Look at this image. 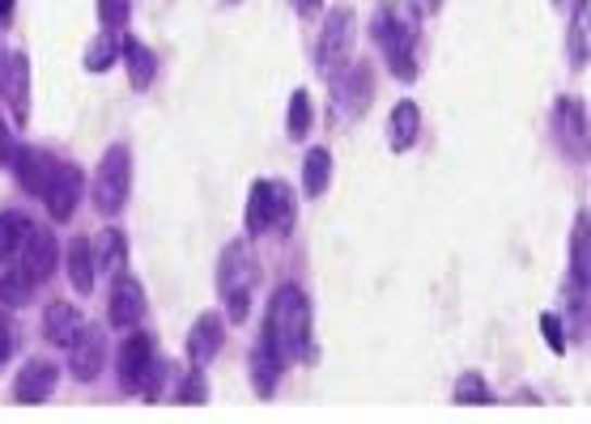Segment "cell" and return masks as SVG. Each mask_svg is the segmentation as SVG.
<instances>
[{
	"instance_id": "obj_1",
	"label": "cell",
	"mask_w": 591,
	"mask_h": 424,
	"mask_svg": "<svg viewBox=\"0 0 591 424\" xmlns=\"http://www.w3.org/2000/svg\"><path fill=\"white\" fill-rule=\"evenodd\" d=\"M370 39L388 60L395 81H417L422 73V13L408 0H379L370 17Z\"/></svg>"
},
{
	"instance_id": "obj_2",
	"label": "cell",
	"mask_w": 591,
	"mask_h": 424,
	"mask_svg": "<svg viewBox=\"0 0 591 424\" xmlns=\"http://www.w3.org/2000/svg\"><path fill=\"white\" fill-rule=\"evenodd\" d=\"M260 348H264L281 370L294 365L298 357H306V348H311V297H306L298 284H281V288L268 297Z\"/></svg>"
},
{
	"instance_id": "obj_3",
	"label": "cell",
	"mask_w": 591,
	"mask_h": 424,
	"mask_svg": "<svg viewBox=\"0 0 591 424\" xmlns=\"http://www.w3.org/2000/svg\"><path fill=\"white\" fill-rule=\"evenodd\" d=\"M255 288H260V259H255L251 242L247 237L226 242V250L217 255V297H222L230 323H247Z\"/></svg>"
},
{
	"instance_id": "obj_4",
	"label": "cell",
	"mask_w": 591,
	"mask_h": 424,
	"mask_svg": "<svg viewBox=\"0 0 591 424\" xmlns=\"http://www.w3.org/2000/svg\"><path fill=\"white\" fill-rule=\"evenodd\" d=\"M328 81H332V124L337 128L357 124L375 102V64L370 60H349L345 68L337 77H328Z\"/></svg>"
},
{
	"instance_id": "obj_5",
	"label": "cell",
	"mask_w": 591,
	"mask_h": 424,
	"mask_svg": "<svg viewBox=\"0 0 591 424\" xmlns=\"http://www.w3.org/2000/svg\"><path fill=\"white\" fill-rule=\"evenodd\" d=\"M128 195H133V153H128V144H111L99 157L90 200H95L99 217H120L128 208Z\"/></svg>"
},
{
	"instance_id": "obj_6",
	"label": "cell",
	"mask_w": 591,
	"mask_h": 424,
	"mask_svg": "<svg viewBox=\"0 0 591 424\" xmlns=\"http://www.w3.org/2000/svg\"><path fill=\"white\" fill-rule=\"evenodd\" d=\"M353 39H357V17L349 4H337L324 26H319V43H315V73L328 81L353 60Z\"/></svg>"
},
{
	"instance_id": "obj_7",
	"label": "cell",
	"mask_w": 591,
	"mask_h": 424,
	"mask_svg": "<svg viewBox=\"0 0 591 424\" xmlns=\"http://www.w3.org/2000/svg\"><path fill=\"white\" fill-rule=\"evenodd\" d=\"M588 106L579 98H557L553 102V144L562 149V157L588 166Z\"/></svg>"
},
{
	"instance_id": "obj_8",
	"label": "cell",
	"mask_w": 591,
	"mask_h": 424,
	"mask_svg": "<svg viewBox=\"0 0 591 424\" xmlns=\"http://www.w3.org/2000/svg\"><path fill=\"white\" fill-rule=\"evenodd\" d=\"M60 242L51 234L48 226H26V237H22V246H17V268L30 277L35 284H48L55 277V268H60Z\"/></svg>"
},
{
	"instance_id": "obj_9",
	"label": "cell",
	"mask_w": 591,
	"mask_h": 424,
	"mask_svg": "<svg viewBox=\"0 0 591 424\" xmlns=\"http://www.w3.org/2000/svg\"><path fill=\"white\" fill-rule=\"evenodd\" d=\"M141 319H146V284L133 272H115L111 293H106V327L133 331L141 327Z\"/></svg>"
},
{
	"instance_id": "obj_10",
	"label": "cell",
	"mask_w": 591,
	"mask_h": 424,
	"mask_svg": "<svg viewBox=\"0 0 591 424\" xmlns=\"http://www.w3.org/2000/svg\"><path fill=\"white\" fill-rule=\"evenodd\" d=\"M9 170H13V179L22 183L26 195H48L51 179H55V170H60V157L48 153V149H39V144H17L13 149V157H9Z\"/></svg>"
},
{
	"instance_id": "obj_11",
	"label": "cell",
	"mask_w": 591,
	"mask_h": 424,
	"mask_svg": "<svg viewBox=\"0 0 591 424\" xmlns=\"http://www.w3.org/2000/svg\"><path fill=\"white\" fill-rule=\"evenodd\" d=\"M81 195H86V175H81V166H77V162H60V170H55V179H51L48 195H43L48 217L55 226H68L73 213H77V204H81Z\"/></svg>"
},
{
	"instance_id": "obj_12",
	"label": "cell",
	"mask_w": 591,
	"mask_h": 424,
	"mask_svg": "<svg viewBox=\"0 0 591 424\" xmlns=\"http://www.w3.org/2000/svg\"><path fill=\"white\" fill-rule=\"evenodd\" d=\"M102 365H106V331L102 323H86L68 344V374L77 382H95L102 377Z\"/></svg>"
},
{
	"instance_id": "obj_13",
	"label": "cell",
	"mask_w": 591,
	"mask_h": 424,
	"mask_svg": "<svg viewBox=\"0 0 591 424\" xmlns=\"http://www.w3.org/2000/svg\"><path fill=\"white\" fill-rule=\"evenodd\" d=\"M153 357H158V348H153V339H149L146 331H133V335L120 344V352H115V377H120V386H124L128 395L141 390Z\"/></svg>"
},
{
	"instance_id": "obj_14",
	"label": "cell",
	"mask_w": 591,
	"mask_h": 424,
	"mask_svg": "<svg viewBox=\"0 0 591 424\" xmlns=\"http://www.w3.org/2000/svg\"><path fill=\"white\" fill-rule=\"evenodd\" d=\"M55 386H60V365L48 361V357H30L17 377H13V403H48L51 395H55Z\"/></svg>"
},
{
	"instance_id": "obj_15",
	"label": "cell",
	"mask_w": 591,
	"mask_h": 424,
	"mask_svg": "<svg viewBox=\"0 0 591 424\" xmlns=\"http://www.w3.org/2000/svg\"><path fill=\"white\" fill-rule=\"evenodd\" d=\"M222 344H226V314H217V310L197 314V323L188 331V361L192 365H209L222 352Z\"/></svg>"
},
{
	"instance_id": "obj_16",
	"label": "cell",
	"mask_w": 591,
	"mask_h": 424,
	"mask_svg": "<svg viewBox=\"0 0 591 424\" xmlns=\"http://www.w3.org/2000/svg\"><path fill=\"white\" fill-rule=\"evenodd\" d=\"M0 98L9 102L13 124H26V115H30V55H26V51H13V55H9V73H4Z\"/></svg>"
},
{
	"instance_id": "obj_17",
	"label": "cell",
	"mask_w": 591,
	"mask_h": 424,
	"mask_svg": "<svg viewBox=\"0 0 591 424\" xmlns=\"http://www.w3.org/2000/svg\"><path fill=\"white\" fill-rule=\"evenodd\" d=\"M268 188V234L290 237L298 226V191L286 179H264Z\"/></svg>"
},
{
	"instance_id": "obj_18",
	"label": "cell",
	"mask_w": 591,
	"mask_h": 424,
	"mask_svg": "<svg viewBox=\"0 0 591 424\" xmlns=\"http://www.w3.org/2000/svg\"><path fill=\"white\" fill-rule=\"evenodd\" d=\"M60 264L68 268V281H73V288H77L81 297L95 293L99 268H95V246H90V237H68V250L60 255Z\"/></svg>"
},
{
	"instance_id": "obj_19",
	"label": "cell",
	"mask_w": 591,
	"mask_h": 424,
	"mask_svg": "<svg viewBox=\"0 0 591 424\" xmlns=\"http://www.w3.org/2000/svg\"><path fill=\"white\" fill-rule=\"evenodd\" d=\"M422 137V106L413 98H400L392 106V119H388V149L392 153H408Z\"/></svg>"
},
{
	"instance_id": "obj_20",
	"label": "cell",
	"mask_w": 591,
	"mask_h": 424,
	"mask_svg": "<svg viewBox=\"0 0 591 424\" xmlns=\"http://www.w3.org/2000/svg\"><path fill=\"white\" fill-rule=\"evenodd\" d=\"M81 327H86V319H81V310L73 301H51L43 310V339L55 344V348H68Z\"/></svg>"
},
{
	"instance_id": "obj_21",
	"label": "cell",
	"mask_w": 591,
	"mask_h": 424,
	"mask_svg": "<svg viewBox=\"0 0 591 424\" xmlns=\"http://www.w3.org/2000/svg\"><path fill=\"white\" fill-rule=\"evenodd\" d=\"M120 60H124V68H128L133 90H149V86H153V77H158V55H153L137 35L120 39Z\"/></svg>"
},
{
	"instance_id": "obj_22",
	"label": "cell",
	"mask_w": 591,
	"mask_h": 424,
	"mask_svg": "<svg viewBox=\"0 0 591 424\" xmlns=\"http://www.w3.org/2000/svg\"><path fill=\"white\" fill-rule=\"evenodd\" d=\"M570 281L591 284V213L588 208H579V217H575V234H570Z\"/></svg>"
},
{
	"instance_id": "obj_23",
	"label": "cell",
	"mask_w": 591,
	"mask_h": 424,
	"mask_svg": "<svg viewBox=\"0 0 591 424\" xmlns=\"http://www.w3.org/2000/svg\"><path fill=\"white\" fill-rule=\"evenodd\" d=\"M332 183V153L324 144H311L306 157H302V195L306 200H319Z\"/></svg>"
},
{
	"instance_id": "obj_24",
	"label": "cell",
	"mask_w": 591,
	"mask_h": 424,
	"mask_svg": "<svg viewBox=\"0 0 591 424\" xmlns=\"http://www.w3.org/2000/svg\"><path fill=\"white\" fill-rule=\"evenodd\" d=\"M588 35H591V0H579L575 13H570V30H566V55H570V68L583 73L588 68Z\"/></svg>"
},
{
	"instance_id": "obj_25",
	"label": "cell",
	"mask_w": 591,
	"mask_h": 424,
	"mask_svg": "<svg viewBox=\"0 0 591 424\" xmlns=\"http://www.w3.org/2000/svg\"><path fill=\"white\" fill-rule=\"evenodd\" d=\"M90 246H95V268L102 277L124 272V264H128V237H124V230H102Z\"/></svg>"
},
{
	"instance_id": "obj_26",
	"label": "cell",
	"mask_w": 591,
	"mask_h": 424,
	"mask_svg": "<svg viewBox=\"0 0 591 424\" xmlns=\"http://www.w3.org/2000/svg\"><path fill=\"white\" fill-rule=\"evenodd\" d=\"M35 288H39V284L30 281L22 268L0 272V306H4V310H22V306H30V301H35Z\"/></svg>"
},
{
	"instance_id": "obj_27",
	"label": "cell",
	"mask_w": 591,
	"mask_h": 424,
	"mask_svg": "<svg viewBox=\"0 0 591 424\" xmlns=\"http://www.w3.org/2000/svg\"><path fill=\"white\" fill-rule=\"evenodd\" d=\"M451 399H455L460 408H486V403H493V390H490V382L477 374V370H468V374L455 377Z\"/></svg>"
},
{
	"instance_id": "obj_28",
	"label": "cell",
	"mask_w": 591,
	"mask_h": 424,
	"mask_svg": "<svg viewBox=\"0 0 591 424\" xmlns=\"http://www.w3.org/2000/svg\"><path fill=\"white\" fill-rule=\"evenodd\" d=\"M247 374H251V386H255V395H260V399H273V390H277V382H281V365H277L264 348H255V352H251Z\"/></svg>"
},
{
	"instance_id": "obj_29",
	"label": "cell",
	"mask_w": 591,
	"mask_h": 424,
	"mask_svg": "<svg viewBox=\"0 0 591 424\" xmlns=\"http://www.w3.org/2000/svg\"><path fill=\"white\" fill-rule=\"evenodd\" d=\"M243 226H247V237H264V234H268V188H264V179H255V183H251Z\"/></svg>"
},
{
	"instance_id": "obj_30",
	"label": "cell",
	"mask_w": 591,
	"mask_h": 424,
	"mask_svg": "<svg viewBox=\"0 0 591 424\" xmlns=\"http://www.w3.org/2000/svg\"><path fill=\"white\" fill-rule=\"evenodd\" d=\"M311 124H315L311 94H306V90H294V94H290V115H286V137L302 144L306 141V132H311Z\"/></svg>"
},
{
	"instance_id": "obj_31",
	"label": "cell",
	"mask_w": 591,
	"mask_h": 424,
	"mask_svg": "<svg viewBox=\"0 0 591 424\" xmlns=\"http://www.w3.org/2000/svg\"><path fill=\"white\" fill-rule=\"evenodd\" d=\"M115 60H120V30H102L86 48V73H106Z\"/></svg>"
},
{
	"instance_id": "obj_32",
	"label": "cell",
	"mask_w": 591,
	"mask_h": 424,
	"mask_svg": "<svg viewBox=\"0 0 591 424\" xmlns=\"http://www.w3.org/2000/svg\"><path fill=\"white\" fill-rule=\"evenodd\" d=\"M26 217L22 213H0V264H9V259H17V246H22V237H26Z\"/></svg>"
},
{
	"instance_id": "obj_33",
	"label": "cell",
	"mask_w": 591,
	"mask_h": 424,
	"mask_svg": "<svg viewBox=\"0 0 591 424\" xmlns=\"http://www.w3.org/2000/svg\"><path fill=\"white\" fill-rule=\"evenodd\" d=\"M171 377H175V361H171V357H153V365H149V374H146V382H141V390H137V395H146L149 403H158V399L166 395Z\"/></svg>"
},
{
	"instance_id": "obj_34",
	"label": "cell",
	"mask_w": 591,
	"mask_h": 424,
	"mask_svg": "<svg viewBox=\"0 0 591 424\" xmlns=\"http://www.w3.org/2000/svg\"><path fill=\"white\" fill-rule=\"evenodd\" d=\"M175 403H209L204 365H188V370H184V382H179V390H175Z\"/></svg>"
},
{
	"instance_id": "obj_35",
	"label": "cell",
	"mask_w": 591,
	"mask_h": 424,
	"mask_svg": "<svg viewBox=\"0 0 591 424\" xmlns=\"http://www.w3.org/2000/svg\"><path fill=\"white\" fill-rule=\"evenodd\" d=\"M128 17H133V0H99L102 30H124Z\"/></svg>"
},
{
	"instance_id": "obj_36",
	"label": "cell",
	"mask_w": 591,
	"mask_h": 424,
	"mask_svg": "<svg viewBox=\"0 0 591 424\" xmlns=\"http://www.w3.org/2000/svg\"><path fill=\"white\" fill-rule=\"evenodd\" d=\"M541 335H544V344H549L557 357L570 348V339L562 335V319H557V314H541Z\"/></svg>"
},
{
	"instance_id": "obj_37",
	"label": "cell",
	"mask_w": 591,
	"mask_h": 424,
	"mask_svg": "<svg viewBox=\"0 0 591 424\" xmlns=\"http://www.w3.org/2000/svg\"><path fill=\"white\" fill-rule=\"evenodd\" d=\"M13 348H17V327H13L9 314H0V365L13 357Z\"/></svg>"
},
{
	"instance_id": "obj_38",
	"label": "cell",
	"mask_w": 591,
	"mask_h": 424,
	"mask_svg": "<svg viewBox=\"0 0 591 424\" xmlns=\"http://www.w3.org/2000/svg\"><path fill=\"white\" fill-rule=\"evenodd\" d=\"M13 149H17V141H13V128H9V124H4V115H0V166H9Z\"/></svg>"
},
{
	"instance_id": "obj_39",
	"label": "cell",
	"mask_w": 591,
	"mask_h": 424,
	"mask_svg": "<svg viewBox=\"0 0 591 424\" xmlns=\"http://www.w3.org/2000/svg\"><path fill=\"white\" fill-rule=\"evenodd\" d=\"M290 4H294V13H302V17H315L324 0H290Z\"/></svg>"
},
{
	"instance_id": "obj_40",
	"label": "cell",
	"mask_w": 591,
	"mask_h": 424,
	"mask_svg": "<svg viewBox=\"0 0 591 424\" xmlns=\"http://www.w3.org/2000/svg\"><path fill=\"white\" fill-rule=\"evenodd\" d=\"M408 4H413V9L422 13V17H426V13H439V9H443V0H408Z\"/></svg>"
},
{
	"instance_id": "obj_41",
	"label": "cell",
	"mask_w": 591,
	"mask_h": 424,
	"mask_svg": "<svg viewBox=\"0 0 591 424\" xmlns=\"http://www.w3.org/2000/svg\"><path fill=\"white\" fill-rule=\"evenodd\" d=\"M9 55H13V51L0 43V86H4V73H9Z\"/></svg>"
},
{
	"instance_id": "obj_42",
	"label": "cell",
	"mask_w": 591,
	"mask_h": 424,
	"mask_svg": "<svg viewBox=\"0 0 591 424\" xmlns=\"http://www.w3.org/2000/svg\"><path fill=\"white\" fill-rule=\"evenodd\" d=\"M9 13H13V0H0V26L9 22Z\"/></svg>"
},
{
	"instance_id": "obj_43",
	"label": "cell",
	"mask_w": 591,
	"mask_h": 424,
	"mask_svg": "<svg viewBox=\"0 0 591 424\" xmlns=\"http://www.w3.org/2000/svg\"><path fill=\"white\" fill-rule=\"evenodd\" d=\"M222 4H243V0H222Z\"/></svg>"
},
{
	"instance_id": "obj_44",
	"label": "cell",
	"mask_w": 591,
	"mask_h": 424,
	"mask_svg": "<svg viewBox=\"0 0 591 424\" xmlns=\"http://www.w3.org/2000/svg\"><path fill=\"white\" fill-rule=\"evenodd\" d=\"M553 4H566V0H553Z\"/></svg>"
}]
</instances>
